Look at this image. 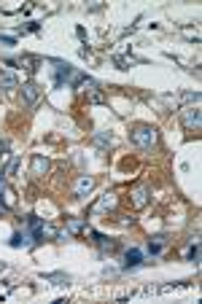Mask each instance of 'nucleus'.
Masks as SVG:
<instances>
[{
  "label": "nucleus",
  "mask_w": 202,
  "mask_h": 304,
  "mask_svg": "<svg viewBox=\"0 0 202 304\" xmlns=\"http://www.w3.org/2000/svg\"><path fill=\"white\" fill-rule=\"evenodd\" d=\"M132 143L138 148H151L156 143V130H154V126H146V124L135 126V130H132Z\"/></svg>",
  "instance_id": "obj_1"
},
{
  "label": "nucleus",
  "mask_w": 202,
  "mask_h": 304,
  "mask_svg": "<svg viewBox=\"0 0 202 304\" xmlns=\"http://www.w3.org/2000/svg\"><path fill=\"white\" fill-rule=\"evenodd\" d=\"M181 118H183V126H186V130H189V132H199V124H202V113H199V108H197V105H194V108H186Z\"/></svg>",
  "instance_id": "obj_2"
},
{
  "label": "nucleus",
  "mask_w": 202,
  "mask_h": 304,
  "mask_svg": "<svg viewBox=\"0 0 202 304\" xmlns=\"http://www.w3.org/2000/svg\"><path fill=\"white\" fill-rule=\"evenodd\" d=\"M95 188V178H89V175H81V178H76V183H73V196H86Z\"/></svg>",
  "instance_id": "obj_3"
},
{
  "label": "nucleus",
  "mask_w": 202,
  "mask_h": 304,
  "mask_svg": "<svg viewBox=\"0 0 202 304\" xmlns=\"http://www.w3.org/2000/svg\"><path fill=\"white\" fill-rule=\"evenodd\" d=\"M30 229H33V234H35V242H41L43 237H54V229H52V226L41 224L35 216H30Z\"/></svg>",
  "instance_id": "obj_4"
},
{
  "label": "nucleus",
  "mask_w": 202,
  "mask_h": 304,
  "mask_svg": "<svg viewBox=\"0 0 202 304\" xmlns=\"http://www.w3.org/2000/svg\"><path fill=\"white\" fill-rule=\"evenodd\" d=\"M129 196H132V204H135V208L143 210V208L148 204V200H151V188H148V186H138V188H132V194H129Z\"/></svg>",
  "instance_id": "obj_5"
},
{
  "label": "nucleus",
  "mask_w": 202,
  "mask_h": 304,
  "mask_svg": "<svg viewBox=\"0 0 202 304\" xmlns=\"http://www.w3.org/2000/svg\"><path fill=\"white\" fill-rule=\"evenodd\" d=\"M38 94H41V89L35 86L33 81L22 84V100H25V105H35L38 102Z\"/></svg>",
  "instance_id": "obj_6"
},
{
  "label": "nucleus",
  "mask_w": 202,
  "mask_h": 304,
  "mask_svg": "<svg viewBox=\"0 0 202 304\" xmlns=\"http://www.w3.org/2000/svg\"><path fill=\"white\" fill-rule=\"evenodd\" d=\"M46 170H49V159L41 156V154H35L33 162H30V175L33 178H41V175H46Z\"/></svg>",
  "instance_id": "obj_7"
},
{
  "label": "nucleus",
  "mask_w": 202,
  "mask_h": 304,
  "mask_svg": "<svg viewBox=\"0 0 202 304\" xmlns=\"http://www.w3.org/2000/svg\"><path fill=\"white\" fill-rule=\"evenodd\" d=\"M19 86V81H17V76L11 73V70H0V89H6V92H11V89H17Z\"/></svg>",
  "instance_id": "obj_8"
},
{
  "label": "nucleus",
  "mask_w": 202,
  "mask_h": 304,
  "mask_svg": "<svg viewBox=\"0 0 202 304\" xmlns=\"http://www.w3.org/2000/svg\"><path fill=\"white\" fill-rule=\"evenodd\" d=\"M0 204H3V208H14V204H17V196H14V192H11V188L9 186H6V183L3 180H0Z\"/></svg>",
  "instance_id": "obj_9"
},
{
  "label": "nucleus",
  "mask_w": 202,
  "mask_h": 304,
  "mask_svg": "<svg viewBox=\"0 0 202 304\" xmlns=\"http://www.w3.org/2000/svg\"><path fill=\"white\" fill-rule=\"evenodd\" d=\"M140 258H143V253H140L138 248L127 250V256H124V266H127V270H135V266L140 264Z\"/></svg>",
  "instance_id": "obj_10"
},
{
  "label": "nucleus",
  "mask_w": 202,
  "mask_h": 304,
  "mask_svg": "<svg viewBox=\"0 0 202 304\" xmlns=\"http://www.w3.org/2000/svg\"><path fill=\"white\" fill-rule=\"evenodd\" d=\"M113 208H116V196H113V194H105L103 200H100V202L95 204L97 213H103V210H113Z\"/></svg>",
  "instance_id": "obj_11"
},
{
  "label": "nucleus",
  "mask_w": 202,
  "mask_h": 304,
  "mask_svg": "<svg viewBox=\"0 0 202 304\" xmlns=\"http://www.w3.org/2000/svg\"><path fill=\"white\" fill-rule=\"evenodd\" d=\"M162 248H164V234H156V237L148 240V253H151V256H156Z\"/></svg>",
  "instance_id": "obj_12"
},
{
  "label": "nucleus",
  "mask_w": 202,
  "mask_h": 304,
  "mask_svg": "<svg viewBox=\"0 0 202 304\" xmlns=\"http://www.w3.org/2000/svg\"><path fill=\"white\" fill-rule=\"evenodd\" d=\"M25 245H30V242H27V234L17 232V234L11 237V248H25Z\"/></svg>",
  "instance_id": "obj_13"
},
{
  "label": "nucleus",
  "mask_w": 202,
  "mask_h": 304,
  "mask_svg": "<svg viewBox=\"0 0 202 304\" xmlns=\"http://www.w3.org/2000/svg\"><path fill=\"white\" fill-rule=\"evenodd\" d=\"M81 229H86L81 218H73V221H68V232H70V234H78Z\"/></svg>",
  "instance_id": "obj_14"
},
{
  "label": "nucleus",
  "mask_w": 202,
  "mask_h": 304,
  "mask_svg": "<svg viewBox=\"0 0 202 304\" xmlns=\"http://www.w3.org/2000/svg\"><path fill=\"white\" fill-rule=\"evenodd\" d=\"M186 258H189V261H194V264H197V261H199V242L189 245V250H186Z\"/></svg>",
  "instance_id": "obj_15"
},
{
  "label": "nucleus",
  "mask_w": 202,
  "mask_h": 304,
  "mask_svg": "<svg viewBox=\"0 0 202 304\" xmlns=\"http://www.w3.org/2000/svg\"><path fill=\"white\" fill-rule=\"evenodd\" d=\"M95 146H97V148L111 146V135H105V132H100V135H95Z\"/></svg>",
  "instance_id": "obj_16"
},
{
  "label": "nucleus",
  "mask_w": 202,
  "mask_h": 304,
  "mask_svg": "<svg viewBox=\"0 0 202 304\" xmlns=\"http://www.w3.org/2000/svg\"><path fill=\"white\" fill-rule=\"evenodd\" d=\"M89 92V102H103V94L100 92H95V89H86Z\"/></svg>",
  "instance_id": "obj_17"
},
{
  "label": "nucleus",
  "mask_w": 202,
  "mask_h": 304,
  "mask_svg": "<svg viewBox=\"0 0 202 304\" xmlns=\"http://www.w3.org/2000/svg\"><path fill=\"white\" fill-rule=\"evenodd\" d=\"M17 167H19V159H11L9 167H6V175H14V172H17Z\"/></svg>",
  "instance_id": "obj_18"
},
{
  "label": "nucleus",
  "mask_w": 202,
  "mask_h": 304,
  "mask_svg": "<svg viewBox=\"0 0 202 304\" xmlns=\"http://www.w3.org/2000/svg\"><path fill=\"white\" fill-rule=\"evenodd\" d=\"M0 44H6V46H14V38H6V35H0Z\"/></svg>",
  "instance_id": "obj_19"
}]
</instances>
